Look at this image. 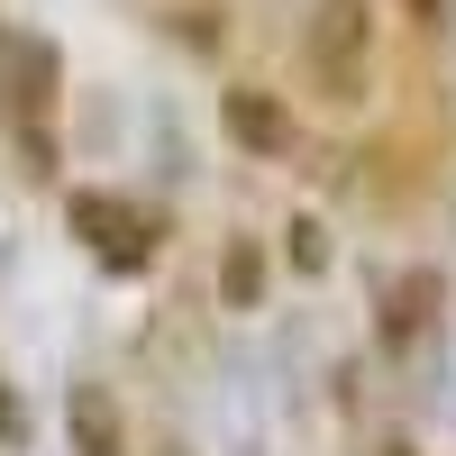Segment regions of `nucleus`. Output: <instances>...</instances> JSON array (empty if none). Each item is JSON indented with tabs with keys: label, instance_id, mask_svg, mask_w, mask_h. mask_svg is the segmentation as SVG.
<instances>
[{
	"label": "nucleus",
	"instance_id": "f257e3e1",
	"mask_svg": "<svg viewBox=\"0 0 456 456\" xmlns=\"http://www.w3.org/2000/svg\"><path fill=\"white\" fill-rule=\"evenodd\" d=\"M311 64H320V83H329L338 101L365 92V73H374V19H365V0H320V19H311Z\"/></svg>",
	"mask_w": 456,
	"mask_h": 456
},
{
	"label": "nucleus",
	"instance_id": "39448f33",
	"mask_svg": "<svg viewBox=\"0 0 456 456\" xmlns=\"http://www.w3.org/2000/svg\"><path fill=\"white\" fill-rule=\"evenodd\" d=\"M64 420H73V447H83V456H128V447H119V411H110L101 384H73Z\"/></svg>",
	"mask_w": 456,
	"mask_h": 456
},
{
	"label": "nucleus",
	"instance_id": "7ed1b4c3",
	"mask_svg": "<svg viewBox=\"0 0 456 456\" xmlns=\"http://www.w3.org/2000/svg\"><path fill=\"white\" fill-rule=\"evenodd\" d=\"M0 92H10L19 119H37V110L55 101V46H37V37H10V46H0Z\"/></svg>",
	"mask_w": 456,
	"mask_h": 456
},
{
	"label": "nucleus",
	"instance_id": "0eeeda50",
	"mask_svg": "<svg viewBox=\"0 0 456 456\" xmlns=\"http://www.w3.org/2000/svg\"><path fill=\"white\" fill-rule=\"evenodd\" d=\"M256 274H265L256 247H238V256H228V301H256Z\"/></svg>",
	"mask_w": 456,
	"mask_h": 456
},
{
	"label": "nucleus",
	"instance_id": "f03ea898",
	"mask_svg": "<svg viewBox=\"0 0 456 456\" xmlns=\"http://www.w3.org/2000/svg\"><path fill=\"white\" fill-rule=\"evenodd\" d=\"M73 228H83V238H92L110 265H146V256H156V228L128 219L110 192H73Z\"/></svg>",
	"mask_w": 456,
	"mask_h": 456
},
{
	"label": "nucleus",
	"instance_id": "1a4fd4ad",
	"mask_svg": "<svg viewBox=\"0 0 456 456\" xmlns=\"http://www.w3.org/2000/svg\"><path fill=\"white\" fill-rule=\"evenodd\" d=\"M411 19H429V28H438V19H447V0H411Z\"/></svg>",
	"mask_w": 456,
	"mask_h": 456
},
{
	"label": "nucleus",
	"instance_id": "20e7f679",
	"mask_svg": "<svg viewBox=\"0 0 456 456\" xmlns=\"http://www.w3.org/2000/svg\"><path fill=\"white\" fill-rule=\"evenodd\" d=\"M228 128H238V146H256V156H292V119L274 110V92H228Z\"/></svg>",
	"mask_w": 456,
	"mask_h": 456
},
{
	"label": "nucleus",
	"instance_id": "423d86ee",
	"mask_svg": "<svg viewBox=\"0 0 456 456\" xmlns=\"http://www.w3.org/2000/svg\"><path fill=\"white\" fill-rule=\"evenodd\" d=\"M438 311V274H402L384 301V338H420V320Z\"/></svg>",
	"mask_w": 456,
	"mask_h": 456
},
{
	"label": "nucleus",
	"instance_id": "6e6552de",
	"mask_svg": "<svg viewBox=\"0 0 456 456\" xmlns=\"http://www.w3.org/2000/svg\"><path fill=\"white\" fill-rule=\"evenodd\" d=\"M19 429H28V411H19V393H10V384H0V438H19Z\"/></svg>",
	"mask_w": 456,
	"mask_h": 456
}]
</instances>
